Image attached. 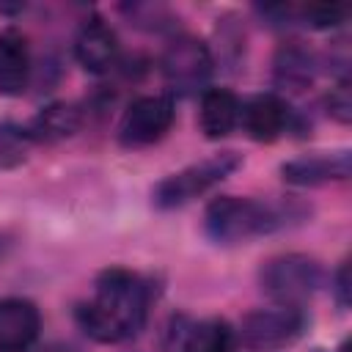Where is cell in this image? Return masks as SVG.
<instances>
[{
  "label": "cell",
  "mask_w": 352,
  "mask_h": 352,
  "mask_svg": "<svg viewBox=\"0 0 352 352\" xmlns=\"http://www.w3.org/2000/svg\"><path fill=\"white\" fill-rule=\"evenodd\" d=\"M148 311V286L129 270L110 267L96 278L94 300L77 308L80 330L99 344H118L132 338Z\"/></svg>",
  "instance_id": "6da1fadb"
},
{
  "label": "cell",
  "mask_w": 352,
  "mask_h": 352,
  "mask_svg": "<svg viewBox=\"0 0 352 352\" xmlns=\"http://www.w3.org/2000/svg\"><path fill=\"white\" fill-rule=\"evenodd\" d=\"M311 217V206L297 198H236L220 195L206 206L204 228L220 245H236L275 231L294 228Z\"/></svg>",
  "instance_id": "7a4b0ae2"
},
{
  "label": "cell",
  "mask_w": 352,
  "mask_h": 352,
  "mask_svg": "<svg viewBox=\"0 0 352 352\" xmlns=\"http://www.w3.org/2000/svg\"><path fill=\"white\" fill-rule=\"evenodd\" d=\"M239 165H242V160L234 151H220L214 157H206V160H201L195 165H187L179 173L165 176L154 187L151 201H154L157 209H179V206L195 201L198 195H204L206 190H212L214 184H220Z\"/></svg>",
  "instance_id": "3957f363"
},
{
  "label": "cell",
  "mask_w": 352,
  "mask_h": 352,
  "mask_svg": "<svg viewBox=\"0 0 352 352\" xmlns=\"http://www.w3.org/2000/svg\"><path fill=\"white\" fill-rule=\"evenodd\" d=\"M324 280V270L316 258L302 256V253H283L272 256L261 264L258 270V283L261 292L280 305H300Z\"/></svg>",
  "instance_id": "277c9868"
},
{
  "label": "cell",
  "mask_w": 352,
  "mask_h": 352,
  "mask_svg": "<svg viewBox=\"0 0 352 352\" xmlns=\"http://www.w3.org/2000/svg\"><path fill=\"white\" fill-rule=\"evenodd\" d=\"M173 102L170 96H140L135 99L121 121H118V140L126 148H143L162 140L173 124Z\"/></svg>",
  "instance_id": "5b68a950"
},
{
  "label": "cell",
  "mask_w": 352,
  "mask_h": 352,
  "mask_svg": "<svg viewBox=\"0 0 352 352\" xmlns=\"http://www.w3.org/2000/svg\"><path fill=\"white\" fill-rule=\"evenodd\" d=\"M305 327V314L300 305H275L250 311L242 319V341L253 349H278L292 344Z\"/></svg>",
  "instance_id": "8992f818"
},
{
  "label": "cell",
  "mask_w": 352,
  "mask_h": 352,
  "mask_svg": "<svg viewBox=\"0 0 352 352\" xmlns=\"http://www.w3.org/2000/svg\"><path fill=\"white\" fill-rule=\"evenodd\" d=\"M162 74L176 91H195L212 74V52L201 38L179 36L162 52Z\"/></svg>",
  "instance_id": "52a82bcc"
},
{
  "label": "cell",
  "mask_w": 352,
  "mask_h": 352,
  "mask_svg": "<svg viewBox=\"0 0 352 352\" xmlns=\"http://www.w3.org/2000/svg\"><path fill=\"white\" fill-rule=\"evenodd\" d=\"M349 173H352V154L346 148L314 151L280 165V179L294 187H319L327 182H344L349 179Z\"/></svg>",
  "instance_id": "ba28073f"
},
{
  "label": "cell",
  "mask_w": 352,
  "mask_h": 352,
  "mask_svg": "<svg viewBox=\"0 0 352 352\" xmlns=\"http://www.w3.org/2000/svg\"><path fill=\"white\" fill-rule=\"evenodd\" d=\"M41 330L38 308L25 297L0 300V352H25Z\"/></svg>",
  "instance_id": "9c48e42d"
},
{
  "label": "cell",
  "mask_w": 352,
  "mask_h": 352,
  "mask_svg": "<svg viewBox=\"0 0 352 352\" xmlns=\"http://www.w3.org/2000/svg\"><path fill=\"white\" fill-rule=\"evenodd\" d=\"M245 132L258 143H272L289 124V107L278 94H256L239 107Z\"/></svg>",
  "instance_id": "30bf717a"
},
{
  "label": "cell",
  "mask_w": 352,
  "mask_h": 352,
  "mask_svg": "<svg viewBox=\"0 0 352 352\" xmlns=\"http://www.w3.org/2000/svg\"><path fill=\"white\" fill-rule=\"evenodd\" d=\"M74 55L85 72L104 74L113 69V63L118 58V38L110 30V25H104L99 16H94L80 28L77 41H74Z\"/></svg>",
  "instance_id": "8fae6325"
},
{
  "label": "cell",
  "mask_w": 352,
  "mask_h": 352,
  "mask_svg": "<svg viewBox=\"0 0 352 352\" xmlns=\"http://www.w3.org/2000/svg\"><path fill=\"white\" fill-rule=\"evenodd\" d=\"M173 352H231L234 349V330L226 319H206V322H187L176 319Z\"/></svg>",
  "instance_id": "7c38bea8"
},
{
  "label": "cell",
  "mask_w": 352,
  "mask_h": 352,
  "mask_svg": "<svg viewBox=\"0 0 352 352\" xmlns=\"http://www.w3.org/2000/svg\"><path fill=\"white\" fill-rule=\"evenodd\" d=\"M30 82V47L22 30L6 28L0 33V94L19 96Z\"/></svg>",
  "instance_id": "4fadbf2b"
},
{
  "label": "cell",
  "mask_w": 352,
  "mask_h": 352,
  "mask_svg": "<svg viewBox=\"0 0 352 352\" xmlns=\"http://www.w3.org/2000/svg\"><path fill=\"white\" fill-rule=\"evenodd\" d=\"M239 107H242L239 99L228 88H209L201 96V113H198L201 132L209 140H220L231 135L234 126L239 124Z\"/></svg>",
  "instance_id": "5bb4252c"
},
{
  "label": "cell",
  "mask_w": 352,
  "mask_h": 352,
  "mask_svg": "<svg viewBox=\"0 0 352 352\" xmlns=\"http://www.w3.org/2000/svg\"><path fill=\"white\" fill-rule=\"evenodd\" d=\"M82 124V116L74 104H66V102H55V104H47L41 107L33 121L22 129L28 140H38V143H55V140H63V138H72Z\"/></svg>",
  "instance_id": "9a60e30c"
},
{
  "label": "cell",
  "mask_w": 352,
  "mask_h": 352,
  "mask_svg": "<svg viewBox=\"0 0 352 352\" xmlns=\"http://www.w3.org/2000/svg\"><path fill=\"white\" fill-rule=\"evenodd\" d=\"M275 82L289 91H302L316 77V58L300 41H289L275 52Z\"/></svg>",
  "instance_id": "2e32d148"
},
{
  "label": "cell",
  "mask_w": 352,
  "mask_h": 352,
  "mask_svg": "<svg viewBox=\"0 0 352 352\" xmlns=\"http://www.w3.org/2000/svg\"><path fill=\"white\" fill-rule=\"evenodd\" d=\"M28 138L22 129L11 126V124H3L0 121V170H8V168H16L19 162H25L28 157Z\"/></svg>",
  "instance_id": "e0dca14e"
},
{
  "label": "cell",
  "mask_w": 352,
  "mask_h": 352,
  "mask_svg": "<svg viewBox=\"0 0 352 352\" xmlns=\"http://www.w3.org/2000/svg\"><path fill=\"white\" fill-rule=\"evenodd\" d=\"M297 16L311 28H336L346 19V6H341V3H305L297 8Z\"/></svg>",
  "instance_id": "ac0fdd59"
},
{
  "label": "cell",
  "mask_w": 352,
  "mask_h": 352,
  "mask_svg": "<svg viewBox=\"0 0 352 352\" xmlns=\"http://www.w3.org/2000/svg\"><path fill=\"white\" fill-rule=\"evenodd\" d=\"M324 104H327V113H330L336 121L349 124V121H352V94H349V82L336 85V88L327 94Z\"/></svg>",
  "instance_id": "d6986e66"
},
{
  "label": "cell",
  "mask_w": 352,
  "mask_h": 352,
  "mask_svg": "<svg viewBox=\"0 0 352 352\" xmlns=\"http://www.w3.org/2000/svg\"><path fill=\"white\" fill-rule=\"evenodd\" d=\"M333 292H336V300H338V305H341V308H346V305H349V294H352V286H349V261H344V264L338 267Z\"/></svg>",
  "instance_id": "ffe728a7"
},
{
  "label": "cell",
  "mask_w": 352,
  "mask_h": 352,
  "mask_svg": "<svg viewBox=\"0 0 352 352\" xmlns=\"http://www.w3.org/2000/svg\"><path fill=\"white\" fill-rule=\"evenodd\" d=\"M338 352H349V344H341V349Z\"/></svg>",
  "instance_id": "44dd1931"
}]
</instances>
